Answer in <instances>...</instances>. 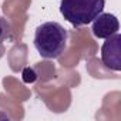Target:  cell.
<instances>
[{"mask_svg": "<svg viewBox=\"0 0 121 121\" xmlns=\"http://www.w3.org/2000/svg\"><path fill=\"white\" fill-rule=\"evenodd\" d=\"M105 0H61L60 13L74 27L90 24L103 13Z\"/></svg>", "mask_w": 121, "mask_h": 121, "instance_id": "cell-2", "label": "cell"}, {"mask_svg": "<svg viewBox=\"0 0 121 121\" xmlns=\"http://www.w3.org/2000/svg\"><path fill=\"white\" fill-rule=\"evenodd\" d=\"M101 63L112 71L121 70V36L118 33L110 36L103 43Z\"/></svg>", "mask_w": 121, "mask_h": 121, "instance_id": "cell-3", "label": "cell"}, {"mask_svg": "<svg viewBox=\"0 0 121 121\" xmlns=\"http://www.w3.org/2000/svg\"><path fill=\"white\" fill-rule=\"evenodd\" d=\"M118 19L111 13H100L91 22V33L97 39H108L110 36L118 33Z\"/></svg>", "mask_w": 121, "mask_h": 121, "instance_id": "cell-4", "label": "cell"}, {"mask_svg": "<svg viewBox=\"0 0 121 121\" xmlns=\"http://www.w3.org/2000/svg\"><path fill=\"white\" fill-rule=\"evenodd\" d=\"M7 39H12V24L7 22V19L0 16V44Z\"/></svg>", "mask_w": 121, "mask_h": 121, "instance_id": "cell-5", "label": "cell"}, {"mask_svg": "<svg viewBox=\"0 0 121 121\" xmlns=\"http://www.w3.org/2000/svg\"><path fill=\"white\" fill-rule=\"evenodd\" d=\"M33 43L43 58L54 60L67 48L69 31L57 22H46L36 29Z\"/></svg>", "mask_w": 121, "mask_h": 121, "instance_id": "cell-1", "label": "cell"}]
</instances>
